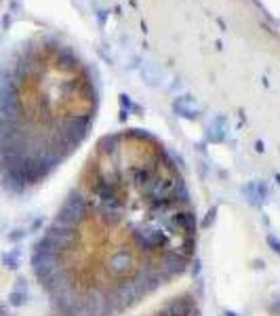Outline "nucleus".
<instances>
[{"instance_id":"nucleus-1","label":"nucleus","mask_w":280,"mask_h":316,"mask_svg":"<svg viewBox=\"0 0 280 316\" xmlns=\"http://www.w3.org/2000/svg\"><path fill=\"white\" fill-rule=\"evenodd\" d=\"M89 219H93V198L82 185H76V188H72L67 192L63 205L57 209L53 222L82 230V226H85Z\"/></svg>"},{"instance_id":"nucleus-2","label":"nucleus","mask_w":280,"mask_h":316,"mask_svg":"<svg viewBox=\"0 0 280 316\" xmlns=\"http://www.w3.org/2000/svg\"><path fill=\"white\" fill-rule=\"evenodd\" d=\"M173 240L175 238L171 234H166L162 226L156 222H142L131 228V245L144 257H154L166 249H171Z\"/></svg>"},{"instance_id":"nucleus-3","label":"nucleus","mask_w":280,"mask_h":316,"mask_svg":"<svg viewBox=\"0 0 280 316\" xmlns=\"http://www.w3.org/2000/svg\"><path fill=\"white\" fill-rule=\"evenodd\" d=\"M103 268H106V276L114 285L124 282V280L133 278L135 270H137V257L131 249H116L110 253Z\"/></svg>"},{"instance_id":"nucleus-4","label":"nucleus","mask_w":280,"mask_h":316,"mask_svg":"<svg viewBox=\"0 0 280 316\" xmlns=\"http://www.w3.org/2000/svg\"><path fill=\"white\" fill-rule=\"evenodd\" d=\"M196 295L192 293V291H186V293H181V295H175V297H171L166 304L162 306V310H164V314L166 316H190L196 308Z\"/></svg>"},{"instance_id":"nucleus-5","label":"nucleus","mask_w":280,"mask_h":316,"mask_svg":"<svg viewBox=\"0 0 280 316\" xmlns=\"http://www.w3.org/2000/svg\"><path fill=\"white\" fill-rule=\"evenodd\" d=\"M93 217L99 222L103 228H118L124 222V211H114V209H103L93 203Z\"/></svg>"},{"instance_id":"nucleus-6","label":"nucleus","mask_w":280,"mask_h":316,"mask_svg":"<svg viewBox=\"0 0 280 316\" xmlns=\"http://www.w3.org/2000/svg\"><path fill=\"white\" fill-rule=\"evenodd\" d=\"M0 185L13 196H21L25 190H27V185L17 177V175H11V173H5V175H0Z\"/></svg>"},{"instance_id":"nucleus-7","label":"nucleus","mask_w":280,"mask_h":316,"mask_svg":"<svg viewBox=\"0 0 280 316\" xmlns=\"http://www.w3.org/2000/svg\"><path fill=\"white\" fill-rule=\"evenodd\" d=\"M0 262H3V266L7 270H13V272L19 270V266H21V249L15 247V249L5 251L3 255H0Z\"/></svg>"},{"instance_id":"nucleus-8","label":"nucleus","mask_w":280,"mask_h":316,"mask_svg":"<svg viewBox=\"0 0 280 316\" xmlns=\"http://www.w3.org/2000/svg\"><path fill=\"white\" fill-rule=\"evenodd\" d=\"M30 299H32L30 291H15V289H13V291L9 293V306H13V308H23V306L30 304Z\"/></svg>"},{"instance_id":"nucleus-9","label":"nucleus","mask_w":280,"mask_h":316,"mask_svg":"<svg viewBox=\"0 0 280 316\" xmlns=\"http://www.w3.org/2000/svg\"><path fill=\"white\" fill-rule=\"evenodd\" d=\"M242 194H244V200L251 205V207H255V209H261L263 207V203L259 200V196H257V190H255V183H249V185H244L242 188Z\"/></svg>"},{"instance_id":"nucleus-10","label":"nucleus","mask_w":280,"mask_h":316,"mask_svg":"<svg viewBox=\"0 0 280 316\" xmlns=\"http://www.w3.org/2000/svg\"><path fill=\"white\" fill-rule=\"evenodd\" d=\"M27 234H30V232H27V228H13V230H9L7 240L13 242V245H19V242H21Z\"/></svg>"},{"instance_id":"nucleus-11","label":"nucleus","mask_w":280,"mask_h":316,"mask_svg":"<svg viewBox=\"0 0 280 316\" xmlns=\"http://www.w3.org/2000/svg\"><path fill=\"white\" fill-rule=\"evenodd\" d=\"M217 213H219V207H217V205L208 209V211H206V215H204V219L198 224V226H200V230H208V228H211V226L215 224V219H217Z\"/></svg>"},{"instance_id":"nucleus-12","label":"nucleus","mask_w":280,"mask_h":316,"mask_svg":"<svg viewBox=\"0 0 280 316\" xmlns=\"http://www.w3.org/2000/svg\"><path fill=\"white\" fill-rule=\"evenodd\" d=\"M265 245H268V249L276 255H280V238L276 234H265Z\"/></svg>"},{"instance_id":"nucleus-13","label":"nucleus","mask_w":280,"mask_h":316,"mask_svg":"<svg viewBox=\"0 0 280 316\" xmlns=\"http://www.w3.org/2000/svg\"><path fill=\"white\" fill-rule=\"evenodd\" d=\"M255 190H257L259 200H261V203H265V200H268V194H270V190H268V183L257 181V183H255Z\"/></svg>"},{"instance_id":"nucleus-14","label":"nucleus","mask_w":280,"mask_h":316,"mask_svg":"<svg viewBox=\"0 0 280 316\" xmlns=\"http://www.w3.org/2000/svg\"><path fill=\"white\" fill-rule=\"evenodd\" d=\"M15 291H30V282H27L25 276H17V280H15Z\"/></svg>"},{"instance_id":"nucleus-15","label":"nucleus","mask_w":280,"mask_h":316,"mask_svg":"<svg viewBox=\"0 0 280 316\" xmlns=\"http://www.w3.org/2000/svg\"><path fill=\"white\" fill-rule=\"evenodd\" d=\"M192 268H190V272H192V276L196 278V276H200V270H202V262L196 257V260H192V264H190Z\"/></svg>"},{"instance_id":"nucleus-16","label":"nucleus","mask_w":280,"mask_h":316,"mask_svg":"<svg viewBox=\"0 0 280 316\" xmlns=\"http://www.w3.org/2000/svg\"><path fill=\"white\" fill-rule=\"evenodd\" d=\"M270 314H272V316H280V295H276V297L270 301Z\"/></svg>"},{"instance_id":"nucleus-17","label":"nucleus","mask_w":280,"mask_h":316,"mask_svg":"<svg viewBox=\"0 0 280 316\" xmlns=\"http://www.w3.org/2000/svg\"><path fill=\"white\" fill-rule=\"evenodd\" d=\"M43 226H45V219H43V217H36V219L32 222V226L27 228V232H38V230L43 228Z\"/></svg>"},{"instance_id":"nucleus-18","label":"nucleus","mask_w":280,"mask_h":316,"mask_svg":"<svg viewBox=\"0 0 280 316\" xmlns=\"http://www.w3.org/2000/svg\"><path fill=\"white\" fill-rule=\"evenodd\" d=\"M9 314V308L5 304H0V316H7Z\"/></svg>"},{"instance_id":"nucleus-19","label":"nucleus","mask_w":280,"mask_h":316,"mask_svg":"<svg viewBox=\"0 0 280 316\" xmlns=\"http://www.w3.org/2000/svg\"><path fill=\"white\" fill-rule=\"evenodd\" d=\"M221 316H238V312H234V310H223Z\"/></svg>"},{"instance_id":"nucleus-20","label":"nucleus","mask_w":280,"mask_h":316,"mask_svg":"<svg viewBox=\"0 0 280 316\" xmlns=\"http://www.w3.org/2000/svg\"><path fill=\"white\" fill-rule=\"evenodd\" d=\"M152 316H166V314H164V310H162V308H158V310H156V312H154Z\"/></svg>"},{"instance_id":"nucleus-21","label":"nucleus","mask_w":280,"mask_h":316,"mask_svg":"<svg viewBox=\"0 0 280 316\" xmlns=\"http://www.w3.org/2000/svg\"><path fill=\"white\" fill-rule=\"evenodd\" d=\"M190 316H202V312H200V310H198V308H196V310H194V312H192V314H190Z\"/></svg>"},{"instance_id":"nucleus-22","label":"nucleus","mask_w":280,"mask_h":316,"mask_svg":"<svg viewBox=\"0 0 280 316\" xmlns=\"http://www.w3.org/2000/svg\"><path fill=\"white\" fill-rule=\"evenodd\" d=\"M7 316H13V314H11V312H9V314H7Z\"/></svg>"}]
</instances>
